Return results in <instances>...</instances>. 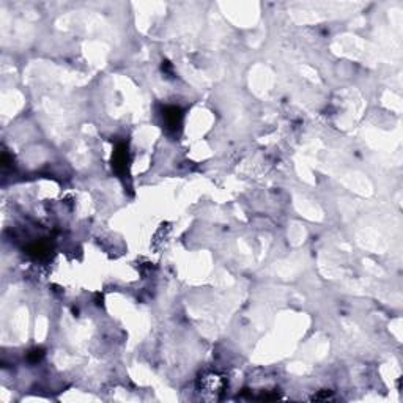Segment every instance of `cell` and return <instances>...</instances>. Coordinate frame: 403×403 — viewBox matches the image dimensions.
<instances>
[{
    "mask_svg": "<svg viewBox=\"0 0 403 403\" xmlns=\"http://www.w3.org/2000/svg\"><path fill=\"white\" fill-rule=\"evenodd\" d=\"M224 388H225V380L224 376H220L219 373H208L200 378V392L205 397L216 399Z\"/></svg>",
    "mask_w": 403,
    "mask_h": 403,
    "instance_id": "6da1fadb",
    "label": "cell"
},
{
    "mask_svg": "<svg viewBox=\"0 0 403 403\" xmlns=\"http://www.w3.org/2000/svg\"><path fill=\"white\" fill-rule=\"evenodd\" d=\"M113 169L118 172V174H123L126 170V162H128V151L125 147H118V150L113 153Z\"/></svg>",
    "mask_w": 403,
    "mask_h": 403,
    "instance_id": "7a4b0ae2",
    "label": "cell"
},
{
    "mask_svg": "<svg viewBox=\"0 0 403 403\" xmlns=\"http://www.w3.org/2000/svg\"><path fill=\"white\" fill-rule=\"evenodd\" d=\"M164 118H166V123L169 128L177 129L180 126V121H182V110H180L178 108H169V109H166Z\"/></svg>",
    "mask_w": 403,
    "mask_h": 403,
    "instance_id": "3957f363",
    "label": "cell"
},
{
    "mask_svg": "<svg viewBox=\"0 0 403 403\" xmlns=\"http://www.w3.org/2000/svg\"><path fill=\"white\" fill-rule=\"evenodd\" d=\"M41 356H43V351H41V350H34V351H32L30 355H29V359L32 361V363H37V361H38Z\"/></svg>",
    "mask_w": 403,
    "mask_h": 403,
    "instance_id": "277c9868",
    "label": "cell"
}]
</instances>
